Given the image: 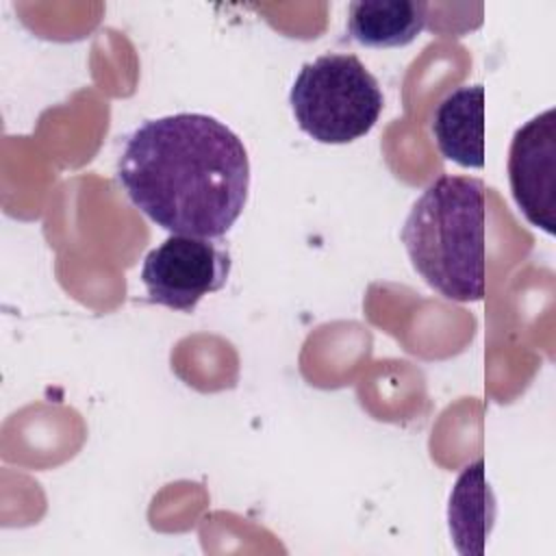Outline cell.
I'll return each instance as SVG.
<instances>
[{"mask_svg":"<svg viewBox=\"0 0 556 556\" xmlns=\"http://www.w3.org/2000/svg\"><path fill=\"white\" fill-rule=\"evenodd\" d=\"M117 180L130 202L172 235L224 237L250 191L243 141L204 113L146 119L119 154Z\"/></svg>","mask_w":556,"mask_h":556,"instance_id":"1","label":"cell"},{"mask_svg":"<svg viewBox=\"0 0 556 556\" xmlns=\"http://www.w3.org/2000/svg\"><path fill=\"white\" fill-rule=\"evenodd\" d=\"M486 189L473 176H439L413 202L402 243L413 269L452 302L486 291Z\"/></svg>","mask_w":556,"mask_h":556,"instance_id":"2","label":"cell"},{"mask_svg":"<svg viewBox=\"0 0 556 556\" xmlns=\"http://www.w3.org/2000/svg\"><path fill=\"white\" fill-rule=\"evenodd\" d=\"M289 104L293 117L319 143H350L378 122L384 98L376 76L356 54L328 52L298 72Z\"/></svg>","mask_w":556,"mask_h":556,"instance_id":"3","label":"cell"},{"mask_svg":"<svg viewBox=\"0 0 556 556\" xmlns=\"http://www.w3.org/2000/svg\"><path fill=\"white\" fill-rule=\"evenodd\" d=\"M230 254L211 239L169 235L150 250L141 265L148 300L172 311L191 313L198 302L219 291L230 276Z\"/></svg>","mask_w":556,"mask_h":556,"instance_id":"4","label":"cell"},{"mask_svg":"<svg viewBox=\"0 0 556 556\" xmlns=\"http://www.w3.org/2000/svg\"><path fill=\"white\" fill-rule=\"evenodd\" d=\"M508 182L521 215L554 235L556 208V111L547 109L515 130Z\"/></svg>","mask_w":556,"mask_h":556,"instance_id":"5","label":"cell"},{"mask_svg":"<svg viewBox=\"0 0 556 556\" xmlns=\"http://www.w3.org/2000/svg\"><path fill=\"white\" fill-rule=\"evenodd\" d=\"M432 135L447 161L480 169L484 165V87L465 85L450 91L437 104Z\"/></svg>","mask_w":556,"mask_h":556,"instance_id":"6","label":"cell"},{"mask_svg":"<svg viewBox=\"0 0 556 556\" xmlns=\"http://www.w3.org/2000/svg\"><path fill=\"white\" fill-rule=\"evenodd\" d=\"M424 0H356L348 7L350 37L367 48L408 46L428 22Z\"/></svg>","mask_w":556,"mask_h":556,"instance_id":"7","label":"cell"},{"mask_svg":"<svg viewBox=\"0 0 556 556\" xmlns=\"http://www.w3.org/2000/svg\"><path fill=\"white\" fill-rule=\"evenodd\" d=\"M495 495L484 476V460L469 463L450 495L447 521L454 545L460 554H482L495 521Z\"/></svg>","mask_w":556,"mask_h":556,"instance_id":"8","label":"cell"}]
</instances>
